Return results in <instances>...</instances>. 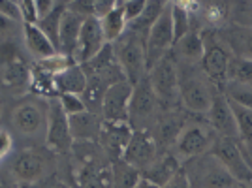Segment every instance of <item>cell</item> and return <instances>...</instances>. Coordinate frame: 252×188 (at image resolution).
Wrapping results in <instances>:
<instances>
[{
    "mask_svg": "<svg viewBox=\"0 0 252 188\" xmlns=\"http://www.w3.org/2000/svg\"><path fill=\"white\" fill-rule=\"evenodd\" d=\"M34 2H36V15H38V21L43 19V17L55 8V2H53V0H34Z\"/></svg>",
    "mask_w": 252,
    "mask_h": 188,
    "instance_id": "cell-42",
    "label": "cell"
},
{
    "mask_svg": "<svg viewBox=\"0 0 252 188\" xmlns=\"http://www.w3.org/2000/svg\"><path fill=\"white\" fill-rule=\"evenodd\" d=\"M219 91L226 96V100H228L230 104H235V105H241V107H247V109H252V85L226 81Z\"/></svg>",
    "mask_w": 252,
    "mask_h": 188,
    "instance_id": "cell-29",
    "label": "cell"
},
{
    "mask_svg": "<svg viewBox=\"0 0 252 188\" xmlns=\"http://www.w3.org/2000/svg\"><path fill=\"white\" fill-rule=\"evenodd\" d=\"M53 87H55V93L59 96H63V94L81 96L85 93V87H87V73H85L83 66L72 64L61 73L53 75Z\"/></svg>",
    "mask_w": 252,
    "mask_h": 188,
    "instance_id": "cell-23",
    "label": "cell"
},
{
    "mask_svg": "<svg viewBox=\"0 0 252 188\" xmlns=\"http://www.w3.org/2000/svg\"><path fill=\"white\" fill-rule=\"evenodd\" d=\"M162 155V151L158 149L155 137L151 136L147 130H134L132 139L126 147L125 155H123V162L128 166L136 167L137 171L143 175L149 167L153 166Z\"/></svg>",
    "mask_w": 252,
    "mask_h": 188,
    "instance_id": "cell-12",
    "label": "cell"
},
{
    "mask_svg": "<svg viewBox=\"0 0 252 188\" xmlns=\"http://www.w3.org/2000/svg\"><path fill=\"white\" fill-rule=\"evenodd\" d=\"M23 188H32V187H23Z\"/></svg>",
    "mask_w": 252,
    "mask_h": 188,
    "instance_id": "cell-47",
    "label": "cell"
},
{
    "mask_svg": "<svg viewBox=\"0 0 252 188\" xmlns=\"http://www.w3.org/2000/svg\"><path fill=\"white\" fill-rule=\"evenodd\" d=\"M111 167H113V188H134L141 177L136 167L128 166L123 160L113 162Z\"/></svg>",
    "mask_w": 252,
    "mask_h": 188,
    "instance_id": "cell-31",
    "label": "cell"
},
{
    "mask_svg": "<svg viewBox=\"0 0 252 188\" xmlns=\"http://www.w3.org/2000/svg\"><path fill=\"white\" fill-rule=\"evenodd\" d=\"M217 137H219L217 132L209 126L205 117L201 119V115H189L187 125L181 130L177 141L173 143L169 153L177 158L181 164H185L187 160L211 153Z\"/></svg>",
    "mask_w": 252,
    "mask_h": 188,
    "instance_id": "cell-2",
    "label": "cell"
},
{
    "mask_svg": "<svg viewBox=\"0 0 252 188\" xmlns=\"http://www.w3.org/2000/svg\"><path fill=\"white\" fill-rule=\"evenodd\" d=\"M15 25H19V23L11 21L8 17H2V15H0V36H8V34L15 29Z\"/></svg>",
    "mask_w": 252,
    "mask_h": 188,
    "instance_id": "cell-43",
    "label": "cell"
},
{
    "mask_svg": "<svg viewBox=\"0 0 252 188\" xmlns=\"http://www.w3.org/2000/svg\"><path fill=\"white\" fill-rule=\"evenodd\" d=\"M179 70V105L189 115H205L209 111L217 87L203 73L200 64L177 63Z\"/></svg>",
    "mask_w": 252,
    "mask_h": 188,
    "instance_id": "cell-1",
    "label": "cell"
},
{
    "mask_svg": "<svg viewBox=\"0 0 252 188\" xmlns=\"http://www.w3.org/2000/svg\"><path fill=\"white\" fill-rule=\"evenodd\" d=\"M181 167H183V164H181L171 153H162V155L158 157L157 162L143 173V177L149 179V181H153L155 185H158V187L162 188L169 179L177 173Z\"/></svg>",
    "mask_w": 252,
    "mask_h": 188,
    "instance_id": "cell-25",
    "label": "cell"
},
{
    "mask_svg": "<svg viewBox=\"0 0 252 188\" xmlns=\"http://www.w3.org/2000/svg\"><path fill=\"white\" fill-rule=\"evenodd\" d=\"M228 23L239 25V27H251L252 29V0H247V2H230Z\"/></svg>",
    "mask_w": 252,
    "mask_h": 188,
    "instance_id": "cell-33",
    "label": "cell"
},
{
    "mask_svg": "<svg viewBox=\"0 0 252 188\" xmlns=\"http://www.w3.org/2000/svg\"><path fill=\"white\" fill-rule=\"evenodd\" d=\"M113 57L121 66L126 79L132 85L139 83L143 77H147V53H145V40L137 36L136 32L126 29V32L111 43Z\"/></svg>",
    "mask_w": 252,
    "mask_h": 188,
    "instance_id": "cell-3",
    "label": "cell"
},
{
    "mask_svg": "<svg viewBox=\"0 0 252 188\" xmlns=\"http://www.w3.org/2000/svg\"><path fill=\"white\" fill-rule=\"evenodd\" d=\"M243 188H252V187H243Z\"/></svg>",
    "mask_w": 252,
    "mask_h": 188,
    "instance_id": "cell-46",
    "label": "cell"
},
{
    "mask_svg": "<svg viewBox=\"0 0 252 188\" xmlns=\"http://www.w3.org/2000/svg\"><path fill=\"white\" fill-rule=\"evenodd\" d=\"M13 153V136L0 128V164H4Z\"/></svg>",
    "mask_w": 252,
    "mask_h": 188,
    "instance_id": "cell-39",
    "label": "cell"
},
{
    "mask_svg": "<svg viewBox=\"0 0 252 188\" xmlns=\"http://www.w3.org/2000/svg\"><path fill=\"white\" fill-rule=\"evenodd\" d=\"M162 188H190V183H189V177H187V173H185V169L181 167L177 173L173 175V177L169 179L168 183L164 185Z\"/></svg>",
    "mask_w": 252,
    "mask_h": 188,
    "instance_id": "cell-40",
    "label": "cell"
},
{
    "mask_svg": "<svg viewBox=\"0 0 252 188\" xmlns=\"http://www.w3.org/2000/svg\"><path fill=\"white\" fill-rule=\"evenodd\" d=\"M203 59H201V70L209 77V81L217 89H220L226 83V72H228V63L231 59V53L224 45L217 31H203Z\"/></svg>",
    "mask_w": 252,
    "mask_h": 188,
    "instance_id": "cell-8",
    "label": "cell"
},
{
    "mask_svg": "<svg viewBox=\"0 0 252 188\" xmlns=\"http://www.w3.org/2000/svg\"><path fill=\"white\" fill-rule=\"evenodd\" d=\"M45 145L53 153L70 155L74 137L70 132V121L64 113L59 98H51L47 102V130H45Z\"/></svg>",
    "mask_w": 252,
    "mask_h": 188,
    "instance_id": "cell-10",
    "label": "cell"
},
{
    "mask_svg": "<svg viewBox=\"0 0 252 188\" xmlns=\"http://www.w3.org/2000/svg\"><path fill=\"white\" fill-rule=\"evenodd\" d=\"M107 42L104 38V31L100 19L96 17H87L81 27V34H79V42H77V49L74 55V63L83 66L89 61H93L98 53L104 49Z\"/></svg>",
    "mask_w": 252,
    "mask_h": 188,
    "instance_id": "cell-16",
    "label": "cell"
},
{
    "mask_svg": "<svg viewBox=\"0 0 252 188\" xmlns=\"http://www.w3.org/2000/svg\"><path fill=\"white\" fill-rule=\"evenodd\" d=\"M147 77L162 109L181 107L179 105V70L177 63L171 55L160 59L149 70Z\"/></svg>",
    "mask_w": 252,
    "mask_h": 188,
    "instance_id": "cell-6",
    "label": "cell"
},
{
    "mask_svg": "<svg viewBox=\"0 0 252 188\" xmlns=\"http://www.w3.org/2000/svg\"><path fill=\"white\" fill-rule=\"evenodd\" d=\"M83 17H79L77 13L70 11L66 8L61 21V31H59V53L72 59L74 61L75 49H77V42H79V34H81V27H83Z\"/></svg>",
    "mask_w": 252,
    "mask_h": 188,
    "instance_id": "cell-20",
    "label": "cell"
},
{
    "mask_svg": "<svg viewBox=\"0 0 252 188\" xmlns=\"http://www.w3.org/2000/svg\"><path fill=\"white\" fill-rule=\"evenodd\" d=\"M134 188H160L158 185H155L153 181H149V179H145L143 175L139 177V181H137V185Z\"/></svg>",
    "mask_w": 252,
    "mask_h": 188,
    "instance_id": "cell-44",
    "label": "cell"
},
{
    "mask_svg": "<svg viewBox=\"0 0 252 188\" xmlns=\"http://www.w3.org/2000/svg\"><path fill=\"white\" fill-rule=\"evenodd\" d=\"M169 10H171L173 34H175V42H177L179 38H183L187 32L192 31L189 4L187 2H169Z\"/></svg>",
    "mask_w": 252,
    "mask_h": 188,
    "instance_id": "cell-30",
    "label": "cell"
},
{
    "mask_svg": "<svg viewBox=\"0 0 252 188\" xmlns=\"http://www.w3.org/2000/svg\"><path fill=\"white\" fill-rule=\"evenodd\" d=\"M134 128L128 123H102L100 137H98V145L104 149V153L109 157L111 162L123 160L126 147L132 139Z\"/></svg>",
    "mask_w": 252,
    "mask_h": 188,
    "instance_id": "cell-17",
    "label": "cell"
},
{
    "mask_svg": "<svg viewBox=\"0 0 252 188\" xmlns=\"http://www.w3.org/2000/svg\"><path fill=\"white\" fill-rule=\"evenodd\" d=\"M23 36H25L27 49L31 51L32 57H36V61L49 59V57L59 53L51 43V40L40 31L38 25H23Z\"/></svg>",
    "mask_w": 252,
    "mask_h": 188,
    "instance_id": "cell-24",
    "label": "cell"
},
{
    "mask_svg": "<svg viewBox=\"0 0 252 188\" xmlns=\"http://www.w3.org/2000/svg\"><path fill=\"white\" fill-rule=\"evenodd\" d=\"M205 121L209 126L217 132L219 137H230V139H237V125H235V117L231 111L230 102L226 100V96L217 91L213 96L209 111L205 113Z\"/></svg>",
    "mask_w": 252,
    "mask_h": 188,
    "instance_id": "cell-18",
    "label": "cell"
},
{
    "mask_svg": "<svg viewBox=\"0 0 252 188\" xmlns=\"http://www.w3.org/2000/svg\"><path fill=\"white\" fill-rule=\"evenodd\" d=\"M123 10H125L126 23L136 21L141 15V11L145 10V0H123Z\"/></svg>",
    "mask_w": 252,
    "mask_h": 188,
    "instance_id": "cell-35",
    "label": "cell"
},
{
    "mask_svg": "<svg viewBox=\"0 0 252 188\" xmlns=\"http://www.w3.org/2000/svg\"><path fill=\"white\" fill-rule=\"evenodd\" d=\"M162 107L158 104L155 91L149 83V77H143L139 83L134 85L130 104H128V125L134 130H147L155 126Z\"/></svg>",
    "mask_w": 252,
    "mask_h": 188,
    "instance_id": "cell-5",
    "label": "cell"
},
{
    "mask_svg": "<svg viewBox=\"0 0 252 188\" xmlns=\"http://www.w3.org/2000/svg\"><path fill=\"white\" fill-rule=\"evenodd\" d=\"M219 38H220L224 45L228 47V51L233 57L239 59H247L252 61V29L251 27H239V25H231L226 23L219 31Z\"/></svg>",
    "mask_w": 252,
    "mask_h": 188,
    "instance_id": "cell-19",
    "label": "cell"
},
{
    "mask_svg": "<svg viewBox=\"0 0 252 188\" xmlns=\"http://www.w3.org/2000/svg\"><path fill=\"white\" fill-rule=\"evenodd\" d=\"M68 10L77 13L79 17H94V0H75V2H68Z\"/></svg>",
    "mask_w": 252,
    "mask_h": 188,
    "instance_id": "cell-36",
    "label": "cell"
},
{
    "mask_svg": "<svg viewBox=\"0 0 252 188\" xmlns=\"http://www.w3.org/2000/svg\"><path fill=\"white\" fill-rule=\"evenodd\" d=\"M47 188H68V187H66L64 183H59V181H57V183H53V185H49Z\"/></svg>",
    "mask_w": 252,
    "mask_h": 188,
    "instance_id": "cell-45",
    "label": "cell"
},
{
    "mask_svg": "<svg viewBox=\"0 0 252 188\" xmlns=\"http://www.w3.org/2000/svg\"><path fill=\"white\" fill-rule=\"evenodd\" d=\"M169 55L175 59V63L185 64H200L203 59V38L201 32L190 31L183 38L173 43Z\"/></svg>",
    "mask_w": 252,
    "mask_h": 188,
    "instance_id": "cell-22",
    "label": "cell"
},
{
    "mask_svg": "<svg viewBox=\"0 0 252 188\" xmlns=\"http://www.w3.org/2000/svg\"><path fill=\"white\" fill-rule=\"evenodd\" d=\"M68 121H70V132H72L74 141L98 143L102 123H104L102 115H96V113H91V111H83V113L68 117Z\"/></svg>",
    "mask_w": 252,
    "mask_h": 188,
    "instance_id": "cell-21",
    "label": "cell"
},
{
    "mask_svg": "<svg viewBox=\"0 0 252 188\" xmlns=\"http://www.w3.org/2000/svg\"><path fill=\"white\" fill-rule=\"evenodd\" d=\"M59 102H61L64 113L68 117L87 111V107H85V104H83V98L77 96V94H63V96H59Z\"/></svg>",
    "mask_w": 252,
    "mask_h": 188,
    "instance_id": "cell-34",
    "label": "cell"
},
{
    "mask_svg": "<svg viewBox=\"0 0 252 188\" xmlns=\"http://www.w3.org/2000/svg\"><path fill=\"white\" fill-rule=\"evenodd\" d=\"M168 2L162 0H145V10L141 11V15L137 17L136 21L128 23L126 29H130L132 32H136L137 36H141L143 40L147 38L149 31L153 29V25L157 23V19L162 15V11L166 8Z\"/></svg>",
    "mask_w": 252,
    "mask_h": 188,
    "instance_id": "cell-26",
    "label": "cell"
},
{
    "mask_svg": "<svg viewBox=\"0 0 252 188\" xmlns=\"http://www.w3.org/2000/svg\"><path fill=\"white\" fill-rule=\"evenodd\" d=\"M183 169L189 177L190 188H237L241 187L235 179L226 171L211 153L201 155L183 164Z\"/></svg>",
    "mask_w": 252,
    "mask_h": 188,
    "instance_id": "cell-4",
    "label": "cell"
},
{
    "mask_svg": "<svg viewBox=\"0 0 252 188\" xmlns=\"http://www.w3.org/2000/svg\"><path fill=\"white\" fill-rule=\"evenodd\" d=\"M117 0H94V17L102 19L115 8Z\"/></svg>",
    "mask_w": 252,
    "mask_h": 188,
    "instance_id": "cell-41",
    "label": "cell"
},
{
    "mask_svg": "<svg viewBox=\"0 0 252 188\" xmlns=\"http://www.w3.org/2000/svg\"><path fill=\"white\" fill-rule=\"evenodd\" d=\"M134 85L128 79L111 85L102 102V119L107 123H128V104Z\"/></svg>",
    "mask_w": 252,
    "mask_h": 188,
    "instance_id": "cell-15",
    "label": "cell"
},
{
    "mask_svg": "<svg viewBox=\"0 0 252 188\" xmlns=\"http://www.w3.org/2000/svg\"><path fill=\"white\" fill-rule=\"evenodd\" d=\"M211 155L226 167V171L235 179L241 187H252V164L245 157L237 139L230 137H217Z\"/></svg>",
    "mask_w": 252,
    "mask_h": 188,
    "instance_id": "cell-7",
    "label": "cell"
},
{
    "mask_svg": "<svg viewBox=\"0 0 252 188\" xmlns=\"http://www.w3.org/2000/svg\"><path fill=\"white\" fill-rule=\"evenodd\" d=\"M51 171V160L42 151L25 149L17 153L10 162V173L21 187H32L47 179Z\"/></svg>",
    "mask_w": 252,
    "mask_h": 188,
    "instance_id": "cell-9",
    "label": "cell"
},
{
    "mask_svg": "<svg viewBox=\"0 0 252 188\" xmlns=\"http://www.w3.org/2000/svg\"><path fill=\"white\" fill-rule=\"evenodd\" d=\"M11 125L13 128L27 137H43L45 141V130H47V104L38 102H27L15 107L11 113Z\"/></svg>",
    "mask_w": 252,
    "mask_h": 188,
    "instance_id": "cell-14",
    "label": "cell"
},
{
    "mask_svg": "<svg viewBox=\"0 0 252 188\" xmlns=\"http://www.w3.org/2000/svg\"><path fill=\"white\" fill-rule=\"evenodd\" d=\"M0 15L2 17H8L11 21L15 23H21V10H19V4L13 2V0H0Z\"/></svg>",
    "mask_w": 252,
    "mask_h": 188,
    "instance_id": "cell-37",
    "label": "cell"
},
{
    "mask_svg": "<svg viewBox=\"0 0 252 188\" xmlns=\"http://www.w3.org/2000/svg\"><path fill=\"white\" fill-rule=\"evenodd\" d=\"M19 10H21L23 25H36L38 23V15H36V2L34 0H21L17 2Z\"/></svg>",
    "mask_w": 252,
    "mask_h": 188,
    "instance_id": "cell-38",
    "label": "cell"
},
{
    "mask_svg": "<svg viewBox=\"0 0 252 188\" xmlns=\"http://www.w3.org/2000/svg\"><path fill=\"white\" fill-rule=\"evenodd\" d=\"M226 81L252 85V61L231 55L230 63H228V72H226Z\"/></svg>",
    "mask_w": 252,
    "mask_h": 188,
    "instance_id": "cell-32",
    "label": "cell"
},
{
    "mask_svg": "<svg viewBox=\"0 0 252 188\" xmlns=\"http://www.w3.org/2000/svg\"><path fill=\"white\" fill-rule=\"evenodd\" d=\"M175 43V34H173V23H171V10L169 2L162 11V15L153 25L145 38V53H147V68L151 70L155 64L169 55L171 47Z\"/></svg>",
    "mask_w": 252,
    "mask_h": 188,
    "instance_id": "cell-11",
    "label": "cell"
},
{
    "mask_svg": "<svg viewBox=\"0 0 252 188\" xmlns=\"http://www.w3.org/2000/svg\"><path fill=\"white\" fill-rule=\"evenodd\" d=\"M102 31H104V38L107 43L117 42L123 34L126 32L128 23L125 19V10H123V0H117L115 8L109 11L105 17L100 19Z\"/></svg>",
    "mask_w": 252,
    "mask_h": 188,
    "instance_id": "cell-27",
    "label": "cell"
},
{
    "mask_svg": "<svg viewBox=\"0 0 252 188\" xmlns=\"http://www.w3.org/2000/svg\"><path fill=\"white\" fill-rule=\"evenodd\" d=\"M189 121V113L181 107H173V109H162L158 115L155 126L151 128V136L155 137L158 149L162 153H169L173 143L177 141L181 130L185 128Z\"/></svg>",
    "mask_w": 252,
    "mask_h": 188,
    "instance_id": "cell-13",
    "label": "cell"
},
{
    "mask_svg": "<svg viewBox=\"0 0 252 188\" xmlns=\"http://www.w3.org/2000/svg\"><path fill=\"white\" fill-rule=\"evenodd\" d=\"M68 8V2H55V8H53L43 19L36 23L40 27V31L51 40V43L55 45V49L59 51V31H61V21H63L64 11Z\"/></svg>",
    "mask_w": 252,
    "mask_h": 188,
    "instance_id": "cell-28",
    "label": "cell"
}]
</instances>
